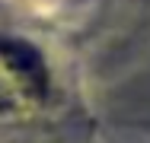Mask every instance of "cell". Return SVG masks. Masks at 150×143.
<instances>
[{
    "instance_id": "obj_2",
    "label": "cell",
    "mask_w": 150,
    "mask_h": 143,
    "mask_svg": "<svg viewBox=\"0 0 150 143\" xmlns=\"http://www.w3.org/2000/svg\"><path fill=\"white\" fill-rule=\"evenodd\" d=\"M10 108H13V95L0 86V111H10Z\"/></svg>"
},
{
    "instance_id": "obj_1",
    "label": "cell",
    "mask_w": 150,
    "mask_h": 143,
    "mask_svg": "<svg viewBox=\"0 0 150 143\" xmlns=\"http://www.w3.org/2000/svg\"><path fill=\"white\" fill-rule=\"evenodd\" d=\"M0 57H3L6 70L23 83L26 92H32V95H42V92H45V86H48L45 64H42V57H38V51H35L32 45L3 38V41H0Z\"/></svg>"
}]
</instances>
